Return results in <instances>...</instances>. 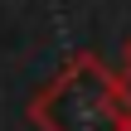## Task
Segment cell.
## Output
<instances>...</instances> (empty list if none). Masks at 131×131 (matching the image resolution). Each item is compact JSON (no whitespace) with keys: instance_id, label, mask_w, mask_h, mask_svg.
<instances>
[{"instance_id":"obj_1","label":"cell","mask_w":131,"mask_h":131,"mask_svg":"<svg viewBox=\"0 0 131 131\" xmlns=\"http://www.w3.org/2000/svg\"><path fill=\"white\" fill-rule=\"evenodd\" d=\"M29 122L39 131H126L122 78L97 53H73L29 97Z\"/></svg>"},{"instance_id":"obj_2","label":"cell","mask_w":131,"mask_h":131,"mask_svg":"<svg viewBox=\"0 0 131 131\" xmlns=\"http://www.w3.org/2000/svg\"><path fill=\"white\" fill-rule=\"evenodd\" d=\"M117 78H122V102H126V131H131V68H122Z\"/></svg>"},{"instance_id":"obj_3","label":"cell","mask_w":131,"mask_h":131,"mask_svg":"<svg viewBox=\"0 0 131 131\" xmlns=\"http://www.w3.org/2000/svg\"><path fill=\"white\" fill-rule=\"evenodd\" d=\"M122 58H126V68H131V39H126V44H122Z\"/></svg>"}]
</instances>
